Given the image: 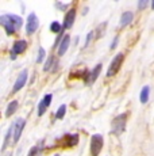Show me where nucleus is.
<instances>
[{
	"mask_svg": "<svg viewBox=\"0 0 154 156\" xmlns=\"http://www.w3.org/2000/svg\"><path fill=\"white\" fill-rule=\"evenodd\" d=\"M50 30H52L53 33H55V34H61L62 30H64V29H62V26L60 25V23L55 22V20H54V22H53L52 25H50Z\"/></svg>",
	"mask_w": 154,
	"mask_h": 156,
	"instance_id": "412c9836",
	"label": "nucleus"
},
{
	"mask_svg": "<svg viewBox=\"0 0 154 156\" xmlns=\"http://www.w3.org/2000/svg\"><path fill=\"white\" fill-rule=\"evenodd\" d=\"M42 145H45V140H41L39 145L37 147H32V148L30 149V154H28V156H41L42 155Z\"/></svg>",
	"mask_w": 154,
	"mask_h": 156,
	"instance_id": "6ab92c4d",
	"label": "nucleus"
},
{
	"mask_svg": "<svg viewBox=\"0 0 154 156\" xmlns=\"http://www.w3.org/2000/svg\"><path fill=\"white\" fill-rule=\"evenodd\" d=\"M92 38H95V31H89L88 33V35H87V38H85V46H88V45L91 44Z\"/></svg>",
	"mask_w": 154,
	"mask_h": 156,
	"instance_id": "393cba45",
	"label": "nucleus"
},
{
	"mask_svg": "<svg viewBox=\"0 0 154 156\" xmlns=\"http://www.w3.org/2000/svg\"><path fill=\"white\" fill-rule=\"evenodd\" d=\"M75 19H76V8H70L69 11L66 12L64 18V23H62V29H70L75 23Z\"/></svg>",
	"mask_w": 154,
	"mask_h": 156,
	"instance_id": "6e6552de",
	"label": "nucleus"
},
{
	"mask_svg": "<svg viewBox=\"0 0 154 156\" xmlns=\"http://www.w3.org/2000/svg\"><path fill=\"white\" fill-rule=\"evenodd\" d=\"M64 139L66 140V145L68 147H73V145H76V144L79 143V134H66Z\"/></svg>",
	"mask_w": 154,
	"mask_h": 156,
	"instance_id": "aec40b11",
	"label": "nucleus"
},
{
	"mask_svg": "<svg viewBox=\"0 0 154 156\" xmlns=\"http://www.w3.org/2000/svg\"><path fill=\"white\" fill-rule=\"evenodd\" d=\"M27 77H28V71L27 69H23L22 71V73L18 76V79H16V82H15V84H14V88H12V92H18V91H20V90L25 87L26 84V82H27Z\"/></svg>",
	"mask_w": 154,
	"mask_h": 156,
	"instance_id": "0eeeda50",
	"label": "nucleus"
},
{
	"mask_svg": "<svg viewBox=\"0 0 154 156\" xmlns=\"http://www.w3.org/2000/svg\"><path fill=\"white\" fill-rule=\"evenodd\" d=\"M65 113H66V105H61L60 109H58V112L55 113V118H57V119H61L62 117L65 115Z\"/></svg>",
	"mask_w": 154,
	"mask_h": 156,
	"instance_id": "4be33fe9",
	"label": "nucleus"
},
{
	"mask_svg": "<svg viewBox=\"0 0 154 156\" xmlns=\"http://www.w3.org/2000/svg\"><path fill=\"white\" fill-rule=\"evenodd\" d=\"M127 117H129V114L123 113V114L116 115L114 119H112V124H111V133L112 134H115V136H120V134L126 130Z\"/></svg>",
	"mask_w": 154,
	"mask_h": 156,
	"instance_id": "f03ea898",
	"label": "nucleus"
},
{
	"mask_svg": "<svg viewBox=\"0 0 154 156\" xmlns=\"http://www.w3.org/2000/svg\"><path fill=\"white\" fill-rule=\"evenodd\" d=\"M25 125H26V121L25 118H18L15 121V130H14V143H18L19 141V137L22 134L23 129H25Z\"/></svg>",
	"mask_w": 154,
	"mask_h": 156,
	"instance_id": "1a4fd4ad",
	"label": "nucleus"
},
{
	"mask_svg": "<svg viewBox=\"0 0 154 156\" xmlns=\"http://www.w3.org/2000/svg\"><path fill=\"white\" fill-rule=\"evenodd\" d=\"M152 8H154V2L152 3Z\"/></svg>",
	"mask_w": 154,
	"mask_h": 156,
	"instance_id": "cd10ccee",
	"label": "nucleus"
},
{
	"mask_svg": "<svg viewBox=\"0 0 154 156\" xmlns=\"http://www.w3.org/2000/svg\"><path fill=\"white\" fill-rule=\"evenodd\" d=\"M54 156H60V155H58V154H55V155H54Z\"/></svg>",
	"mask_w": 154,
	"mask_h": 156,
	"instance_id": "c85d7f7f",
	"label": "nucleus"
},
{
	"mask_svg": "<svg viewBox=\"0 0 154 156\" xmlns=\"http://www.w3.org/2000/svg\"><path fill=\"white\" fill-rule=\"evenodd\" d=\"M118 41H119V35H116V37L112 40V44H111V49H115L116 48V45H118Z\"/></svg>",
	"mask_w": 154,
	"mask_h": 156,
	"instance_id": "bb28decb",
	"label": "nucleus"
},
{
	"mask_svg": "<svg viewBox=\"0 0 154 156\" xmlns=\"http://www.w3.org/2000/svg\"><path fill=\"white\" fill-rule=\"evenodd\" d=\"M39 27V20H38L37 15L34 12H31L27 18V23H26V31L27 34H32V33L37 31V29Z\"/></svg>",
	"mask_w": 154,
	"mask_h": 156,
	"instance_id": "423d86ee",
	"label": "nucleus"
},
{
	"mask_svg": "<svg viewBox=\"0 0 154 156\" xmlns=\"http://www.w3.org/2000/svg\"><path fill=\"white\" fill-rule=\"evenodd\" d=\"M54 5H55V7H57L60 11H65L68 7H69V4H66V3L64 4V3H60V2H55V4H54Z\"/></svg>",
	"mask_w": 154,
	"mask_h": 156,
	"instance_id": "b1692460",
	"label": "nucleus"
},
{
	"mask_svg": "<svg viewBox=\"0 0 154 156\" xmlns=\"http://www.w3.org/2000/svg\"><path fill=\"white\" fill-rule=\"evenodd\" d=\"M102 68H103V65H102V64H97L96 67H95L91 71V73H89V82H88L89 84H92L95 80L97 79V76H99L100 72H102Z\"/></svg>",
	"mask_w": 154,
	"mask_h": 156,
	"instance_id": "2eb2a0df",
	"label": "nucleus"
},
{
	"mask_svg": "<svg viewBox=\"0 0 154 156\" xmlns=\"http://www.w3.org/2000/svg\"><path fill=\"white\" fill-rule=\"evenodd\" d=\"M57 64H58V61H57V58H55L54 56L49 57V58H47V61L45 62V67H43V71H45V72L55 71V69H57Z\"/></svg>",
	"mask_w": 154,
	"mask_h": 156,
	"instance_id": "ddd939ff",
	"label": "nucleus"
},
{
	"mask_svg": "<svg viewBox=\"0 0 154 156\" xmlns=\"http://www.w3.org/2000/svg\"><path fill=\"white\" fill-rule=\"evenodd\" d=\"M0 25L4 27L8 35H12L22 27L23 19L15 14H4L0 16Z\"/></svg>",
	"mask_w": 154,
	"mask_h": 156,
	"instance_id": "f257e3e1",
	"label": "nucleus"
},
{
	"mask_svg": "<svg viewBox=\"0 0 154 156\" xmlns=\"http://www.w3.org/2000/svg\"><path fill=\"white\" fill-rule=\"evenodd\" d=\"M69 44H70V37L69 35H65L64 38H62V41L60 42V46H58V56H64L65 53H66L68 48H69Z\"/></svg>",
	"mask_w": 154,
	"mask_h": 156,
	"instance_id": "f8f14e48",
	"label": "nucleus"
},
{
	"mask_svg": "<svg viewBox=\"0 0 154 156\" xmlns=\"http://www.w3.org/2000/svg\"><path fill=\"white\" fill-rule=\"evenodd\" d=\"M18 106H19L18 101H12V102H10V103H8V106H7V110H5V117H11V115H12V114L16 112Z\"/></svg>",
	"mask_w": 154,
	"mask_h": 156,
	"instance_id": "f3484780",
	"label": "nucleus"
},
{
	"mask_svg": "<svg viewBox=\"0 0 154 156\" xmlns=\"http://www.w3.org/2000/svg\"><path fill=\"white\" fill-rule=\"evenodd\" d=\"M103 144H104V140H103L102 134H93L91 137V155L92 156H97L102 152Z\"/></svg>",
	"mask_w": 154,
	"mask_h": 156,
	"instance_id": "20e7f679",
	"label": "nucleus"
},
{
	"mask_svg": "<svg viewBox=\"0 0 154 156\" xmlns=\"http://www.w3.org/2000/svg\"><path fill=\"white\" fill-rule=\"evenodd\" d=\"M107 26H108V22H103L102 25H99L97 26V29L95 30V38H102L103 35L105 34V29H107Z\"/></svg>",
	"mask_w": 154,
	"mask_h": 156,
	"instance_id": "dca6fc26",
	"label": "nucleus"
},
{
	"mask_svg": "<svg viewBox=\"0 0 154 156\" xmlns=\"http://www.w3.org/2000/svg\"><path fill=\"white\" fill-rule=\"evenodd\" d=\"M52 98L53 95L52 94H46L45 97H43V99L39 102V105H38V115H43V113L47 110V107L50 106V103H52Z\"/></svg>",
	"mask_w": 154,
	"mask_h": 156,
	"instance_id": "9d476101",
	"label": "nucleus"
},
{
	"mask_svg": "<svg viewBox=\"0 0 154 156\" xmlns=\"http://www.w3.org/2000/svg\"><path fill=\"white\" fill-rule=\"evenodd\" d=\"M123 60H124L123 53H119V55H116L114 58H112L111 64H109V67H108V71H107L108 77L114 76V75H116L118 72H119L120 67H122V64H123Z\"/></svg>",
	"mask_w": 154,
	"mask_h": 156,
	"instance_id": "7ed1b4c3",
	"label": "nucleus"
},
{
	"mask_svg": "<svg viewBox=\"0 0 154 156\" xmlns=\"http://www.w3.org/2000/svg\"><path fill=\"white\" fill-rule=\"evenodd\" d=\"M26 48H27V42H26L25 40L15 41L14 45H12V49H11V53H10L11 60H15L18 55H20L22 52H25Z\"/></svg>",
	"mask_w": 154,
	"mask_h": 156,
	"instance_id": "39448f33",
	"label": "nucleus"
},
{
	"mask_svg": "<svg viewBox=\"0 0 154 156\" xmlns=\"http://www.w3.org/2000/svg\"><path fill=\"white\" fill-rule=\"evenodd\" d=\"M132 18H134V15H132V12H130V11H126V12H123L122 16H120V26L124 27V26L130 25V23L132 22Z\"/></svg>",
	"mask_w": 154,
	"mask_h": 156,
	"instance_id": "4468645a",
	"label": "nucleus"
},
{
	"mask_svg": "<svg viewBox=\"0 0 154 156\" xmlns=\"http://www.w3.org/2000/svg\"><path fill=\"white\" fill-rule=\"evenodd\" d=\"M149 94H150V87L145 86L141 91V95H139V101H141V103H146V102L149 101Z\"/></svg>",
	"mask_w": 154,
	"mask_h": 156,
	"instance_id": "a211bd4d",
	"label": "nucleus"
},
{
	"mask_svg": "<svg viewBox=\"0 0 154 156\" xmlns=\"http://www.w3.org/2000/svg\"><path fill=\"white\" fill-rule=\"evenodd\" d=\"M147 4H149V2H147V0H139V2H138V8H139V10H143V8L147 7Z\"/></svg>",
	"mask_w": 154,
	"mask_h": 156,
	"instance_id": "a878e982",
	"label": "nucleus"
},
{
	"mask_svg": "<svg viewBox=\"0 0 154 156\" xmlns=\"http://www.w3.org/2000/svg\"><path fill=\"white\" fill-rule=\"evenodd\" d=\"M45 56H46L45 49H43V48H39V50H38V57H37V62H38V64H41V62L43 61Z\"/></svg>",
	"mask_w": 154,
	"mask_h": 156,
	"instance_id": "5701e85b",
	"label": "nucleus"
},
{
	"mask_svg": "<svg viewBox=\"0 0 154 156\" xmlns=\"http://www.w3.org/2000/svg\"><path fill=\"white\" fill-rule=\"evenodd\" d=\"M14 130H15V122H12L11 124V126L10 129L7 130V134H5V137H4V141H3V145H2V152H4L5 151V148H7V145L10 144V140H11V137L14 139Z\"/></svg>",
	"mask_w": 154,
	"mask_h": 156,
	"instance_id": "9b49d317",
	"label": "nucleus"
}]
</instances>
